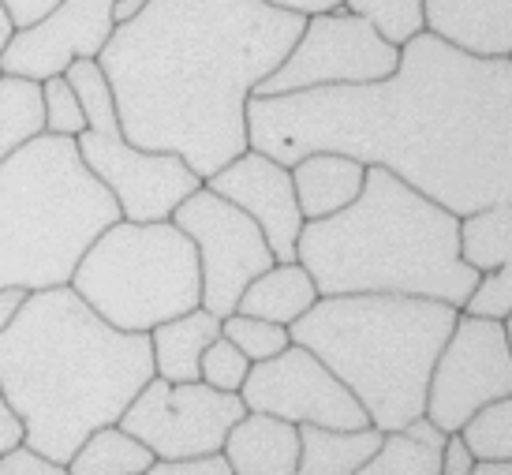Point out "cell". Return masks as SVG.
I'll list each match as a JSON object with an SVG mask.
<instances>
[{
	"mask_svg": "<svg viewBox=\"0 0 512 475\" xmlns=\"http://www.w3.org/2000/svg\"><path fill=\"white\" fill-rule=\"evenodd\" d=\"M247 139L281 165L337 150L382 165L456 217L512 202V60L419 30L374 83L247 101Z\"/></svg>",
	"mask_w": 512,
	"mask_h": 475,
	"instance_id": "6da1fadb",
	"label": "cell"
},
{
	"mask_svg": "<svg viewBox=\"0 0 512 475\" xmlns=\"http://www.w3.org/2000/svg\"><path fill=\"white\" fill-rule=\"evenodd\" d=\"M303 23L266 0H150L98 53L124 135L214 176L251 150L247 101Z\"/></svg>",
	"mask_w": 512,
	"mask_h": 475,
	"instance_id": "7a4b0ae2",
	"label": "cell"
},
{
	"mask_svg": "<svg viewBox=\"0 0 512 475\" xmlns=\"http://www.w3.org/2000/svg\"><path fill=\"white\" fill-rule=\"evenodd\" d=\"M154 375L150 333L116 330L72 285L27 292L0 330V393L23 423V442L64 468Z\"/></svg>",
	"mask_w": 512,
	"mask_h": 475,
	"instance_id": "3957f363",
	"label": "cell"
},
{
	"mask_svg": "<svg viewBox=\"0 0 512 475\" xmlns=\"http://www.w3.org/2000/svg\"><path fill=\"white\" fill-rule=\"evenodd\" d=\"M296 259L318 296L400 292L464 307L479 285L460 255V217L382 165H367L363 191L344 210L303 221Z\"/></svg>",
	"mask_w": 512,
	"mask_h": 475,
	"instance_id": "277c9868",
	"label": "cell"
},
{
	"mask_svg": "<svg viewBox=\"0 0 512 475\" xmlns=\"http://www.w3.org/2000/svg\"><path fill=\"white\" fill-rule=\"evenodd\" d=\"M460 307L400 292L318 296L288 333L356 393L378 431L427 412L430 371Z\"/></svg>",
	"mask_w": 512,
	"mask_h": 475,
	"instance_id": "5b68a950",
	"label": "cell"
},
{
	"mask_svg": "<svg viewBox=\"0 0 512 475\" xmlns=\"http://www.w3.org/2000/svg\"><path fill=\"white\" fill-rule=\"evenodd\" d=\"M120 217L68 135L42 131L0 165V288L68 285L90 240Z\"/></svg>",
	"mask_w": 512,
	"mask_h": 475,
	"instance_id": "8992f818",
	"label": "cell"
},
{
	"mask_svg": "<svg viewBox=\"0 0 512 475\" xmlns=\"http://www.w3.org/2000/svg\"><path fill=\"white\" fill-rule=\"evenodd\" d=\"M68 285L116 330L150 333L202 303L199 251L172 217H116L90 240Z\"/></svg>",
	"mask_w": 512,
	"mask_h": 475,
	"instance_id": "52a82bcc",
	"label": "cell"
},
{
	"mask_svg": "<svg viewBox=\"0 0 512 475\" xmlns=\"http://www.w3.org/2000/svg\"><path fill=\"white\" fill-rule=\"evenodd\" d=\"M68 83L79 90L86 109V124L75 135L79 158L105 188L113 191L120 217L128 221H161L172 217V210L202 188V176L187 165L180 154L169 150H143L135 146L120 128L109 79L98 60H75L68 68Z\"/></svg>",
	"mask_w": 512,
	"mask_h": 475,
	"instance_id": "ba28073f",
	"label": "cell"
},
{
	"mask_svg": "<svg viewBox=\"0 0 512 475\" xmlns=\"http://www.w3.org/2000/svg\"><path fill=\"white\" fill-rule=\"evenodd\" d=\"M400 45L389 42L367 15L352 8L307 15L296 45L285 60L255 87L258 98L296 94L311 87H344V83H374L397 68Z\"/></svg>",
	"mask_w": 512,
	"mask_h": 475,
	"instance_id": "9c48e42d",
	"label": "cell"
},
{
	"mask_svg": "<svg viewBox=\"0 0 512 475\" xmlns=\"http://www.w3.org/2000/svg\"><path fill=\"white\" fill-rule=\"evenodd\" d=\"M172 221L195 240L199 251L202 307L221 318L232 315L243 288L277 262L255 217L243 214L236 202H228L206 184L172 210Z\"/></svg>",
	"mask_w": 512,
	"mask_h": 475,
	"instance_id": "30bf717a",
	"label": "cell"
},
{
	"mask_svg": "<svg viewBox=\"0 0 512 475\" xmlns=\"http://www.w3.org/2000/svg\"><path fill=\"white\" fill-rule=\"evenodd\" d=\"M243 412L247 404L240 393L214 389L202 378L169 382L154 375L116 423L154 449L157 461H180V457L217 453Z\"/></svg>",
	"mask_w": 512,
	"mask_h": 475,
	"instance_id": "8fae6325",
	"label": "cell"
},
{
	"mask_svg": "<svg viewBox=\"0 0 512 475\" xmlns=\"http://www.w3.org/2000/svg\"><path fill=\"white\" fill-rule=\"evenodd\" d=\"M512 393V348L501 318L460 311L441 345L427 386V416L441 431H460L483 404Z\"/></svg>",
	"mask_w": 512,
	"mask_h": 475,
	"instance_id": "7c38bea8",
	"label": "cell"
},
{
	"mask_svg": "<svg viewBox=\"0 0 512 475\" xmlns=\"http://www.w3.org/2000/svg\"><path fill=\"white\" fill-rule=\"evenodd\" d=\"M240 397L251 412H270L288 423H318V427H367V408L356 393L314 356L311 348L292 345L270 360L251 363Z\"/></svg>",
	"mask_w": 512,
	"mask_h": 475,
	"instance_id": "4fadbf2b",
	"label": "cell"
},
{
	"mask_svg": "<svg viewBox=\"0 0 512 475\" xmlns=\"http://www.w3.org/2000/svg\"><path fill=\"white\" fill-rule=\"evenodd\" d=\"M113 4L116 0H57L38 23L15 30L0 53V72L42 83L49 75H64L75 60H98L116 30Z\"/></svg>",
	"mask_w": 512,
	"mask_h": 475,
	"instance_id": "5bb4252c",
	"label": "cell"
},
{
	"mask_svg": "<svg viewBox=\"0 0 512 475\" xmlns=\"http://www.w3.org/2000/svg\"><path fill=\"white\" fill-rule=\"evenodd\" d=\"M206 188L236 202L243 214L258 221V229L266 232L273 259L292 262L296 259V240L303 229V210L296 199V184H292V169L281 165L277 158L262 154V150H243L240 158L221 165L214 176L202 180Z\"/></svg>",
	"mask_w": 512,
	"mask_h": 475,
	"instance_id": "9a60e30c",
	"label": "cell"
},
{
	"mask_svg": "<svg viewBox=\"0 0 512 475\" xmlns=\"http://www.w3.org/2000/svg\"><path fill=\"white\" fill-rule=\"evenodd\" d=\"M423 27L475 57H509L512 0H423Z\"/></svg>",
	"mask_w": 512,
	"mask_h": 475,
	"instance_id": "2e32d148",
	"label": "cell"
},
{
	"mask_svg": "<svg viewBox=\"0 0 512 475\" xmlns=\"http://www.w3.org/2000/svg\"><path fill=\"white\" fill-rule=\"evenodd\" d=\"M221 453L232 464V475H296L299 423L247 408L225 434Z\"/></svg>",
	"mask_w": 512,
	"mask_h": 475,
	"instance_id": "e0dca14e",
	"label": "cell"
},
{
	"mask_svg": "<svg viewBox=\"0 0 512 475\" xmlns=\"http://www.w3.org/2000/svg\"><path fill=\"white\" fill-rule=\"evenodd\" d=\"M288 169H292L299 210L307 221L344 210L363 191V180H367V165L359 158L337 154V150H314Z\"/></svg>",
	"mask_w": 512,
	"mask_h": 475,
	"instance_id": "ac0fdd59",
	"label": "cell"
},
{
	"mask_svg": "<svg viewBox=\"0 0 512 475\" xmlns=\"http://www.w3.org/2000/svg\"><path fill=\"white\" fill-rule=\"evenodd\" d=\"M221 337V315L206 307H191L184 315L169 318L150 330V348H154V371L169 382H195L199 378L202 352L210 341Z\"/></svg>",
	"mask_w": 512,
	"mask_h": 475,
	"instance_id": "d6986e66",
	"label": "cell"
},
{
	"mask_svg": "<svg viewBox=\"0 0 512 475\" xmlns=\"http://www.w3.org/2000/svg\"><path fill=\"white\" fill-rule=\"evenodd\" d=\"M382 431L367 423L356 431L299 423V472L303 475H356L378 453Z\"/></svg>",
	"mask_w": 512,
	"mask_h": 475,
	"instance_id": "ffe728a7",
	"label": "cell"
},
{
	"mask_svg": "<svg viewBox=\"0 0 512 475\" xmlns=\"http://www.w3.org/2000/svg\"><path fill=\"white\" fill-rule=\"evenodd\" d=\"M314 300H318V285H314L311 270L299 259H292V262H273L270 270H262L251 285L243 288L236 311L292 326L299 315L311 311Z\"/></svg>",
	"mask_w": 512,
	"mask_h": 475,
	"instance_id": "44dd1931",
	"label": "cell"
},
{
	"mask_svg": "<svg viewBox=\"0 0 512 475\" xmlns=\"http://www.w3.org/2000/svg\"><path fill=\"white\" fill-rule=\"evenodd\" d=\"M445 438L449 431L423 412L397 431H382V446L363 464V475H441Z\"/></svg>",
	"mask_w": 512,
	"mask_h": 475,
	"instance_id": "7402d4cb",
	"label": "cell"
},
{
	"mask_svg": "<svg viewBox=\"0 0 512 475\" xmlns=\"http://www.w3.org/2000/svg\"><path fill=\"white\" fill-rule=\"evenodd\" d=\"M154 449L139 442L120 423H105L83 438V446L72 453L68 472L72 475H146L154 464Z\"/></svg>",
	"mask_w": 512,
	"mask_h": 475,
	"instance_id": "603a6c76",
	"label": "cell"
},
{
	"mask_svg": "<svg viewBox=\"0 0 512 475\" xmlns=\"http://www.w3.org/2000/svg\"><path fill=\"white\" fill-rule=\"evenodd\" d=\"M45 131L42 83L0 72V165Z\"/></svg>",
	"mask_w": 512,
	"mask_h": 475,
	"instance_id": "cb8c5ba5",
	"label": "cell"
},
{
	"mask_svg": "<svg viewBox=\"0 0 512 475\" xmlns=\"http://www.w3.org/2000/svg\"><path fill=\"white\" fill-rule=\"evenodd\" d=\"M460 255L479 274L512 262V202H490L460 217Z\"/></svg>",
	"mask_w": 512,
	"mask_h": 475,
	"instance_id": "d4e9b609",
	"label": "cell"
},
{
	"mask_svg": "<svg viewBox=\"0 0 512 475\" xmlns=\"http://www.w3.org/2000/svg\"><path fill=\"white\" fill-rule=\"evenodd\" d=\"M475 461H509L512 457V393L483 404L475 416L460 427Z\"/></svg>",
	"mask_w": 512,
	"mask_h": 475,
	"instance_id": "484cf974",
	"label": "cell"
},
{
	"mask_svg": "<svg viewBox=\"0 0 512 475\" xmlns=\"http://www.w3.org/2000/svg\"><path fill=\"white\" fill-rule=\"evenodd\" d=\"M221 333H225L232 345L240 348L251 363L270 360L277 352H285L292 345V333L281 322H270V318L258 315H243V311H232V315L221 318Z\"/></svg>",
	"mask_w": 512,
	"mask_h": 475,
	"instance_id": "4316f807",
	"label": "cell"
},
{
	"mask_svg": "<svg viewBox=\"0 0 512 475\" xmlns=\"http://www.w3.org/2000/svg\"><path fill=\"white\" fill-rule=\"evenodd\" d=\"M344 8L367 15L389 42L404 45L423 27V0H344Z\"/></svg>",
	"mask_w": 512,
	"mask_h": 475,
	"instance_id": "83f0119b",
	"label": "cell"
},
{
	"mask_svg": "<svg viewBox=\"0 0 512 475\" xmlns=\"http://www.w3.org/2000/svg\"><path fill=\"white\" fill-rule=\"evenodd\" d=\"M42 105H45V131H53V135L75 139L90 124L83 98L68 83V75H49V79H42Z\"/></svg>",
	"mask_w": 512,
	"mask_h": 475,
	"instance_id": "f1b7e54d",
	"label": "cell"
},
{
	"mask_svg": "<svg viewBox=\"0 0 512 475\" xmlns=\"http://www.w3.org/2000/svg\"><path fill=\"white\" fill-rule=\"evenodd\" d=\"M251 371V360L243 356L240 348L228 341L225 333L206 345L202 352V363H199V378L202 382H210L214 389H225V393H240L243 378Z\"/></svg>",
	"mask_w": 512,
	"mask_h": 475,
	"instance_id": "f546056e",
	"label": "cell"
},
{
	"mask_svg": "<svg viewBox=\"0 0 512 475\" xmlns=\"http://www.w3.org/2000/svg\"><path fill=\"white\" fill-rule=\"evenodd\" d=\"M468 315H483V318H505L512 315V262L498 266V270H486L479 274V285L468 296V303L460 307Z\"/></svg>",
	"mask_w": 512,
	"mask_h": 475,
	"instance_id": "4dcf8cb0",
	"label": "cell"
},
{
	"mask_svg": "<svg viewBox=\"0 0 512 475\" xmlns=\"http://www.w3.org/2000/svg\"><path fill=\"white\" fill-rule=\"evenodd\" d=\"M60 472H68V468L49 461L30 442H15L12 449L0 453V475H60Z\"/></svg>",
	"mask_w": 512,
	"mask_h": 475,
	"instance_id": "1f68e13d",
	"label": "cell"
},
{
	"mask_svg": "<svg viewBox=\"0 0 512 475\" xmlns=\"http://www.w3.org/2000/svg\"><path fill=\"white\" fill-rule=\"evenodd\" d=\"M154 475H232L228 457L217 453H199V457H180V461H154L150 464Z\"/></svg>",
	"mask_w": 512,
	"mask_h": 475,
	"instance_id": "d6a6232c",
	"label": "cell"
},
{
	"mask_svg": "<svg viewBox=\"0 0 512 475\" xmlns=\"http://www.w3.org/2000/svg\"><path fill=\"white\" fill-rule=\"evenodd\" d=\"M471 468H475V453L468 449L464 434L449 431L445 449H441V475H471Z\"/></svg>",
	"mask_w": 512,
	"mask_h": 475,
	"instance_id": "836d02e7",
	"label": "cell"
},
{
	"mask_svg": "<svg viewBox=\"0 0 512 475\" xmlns=\"http://www.w3.org/2000/svg\"><path fill=\"white\" fill-rule=\"evenodd\" d=\"M8 4V12H12L15 27H30V23H38L57 0H4Z\"/></svg>",
	"mask_w": 512,
	"mask_h": 475,
	"instance_id": "e575fe53",
	"label": "cell"
},
{
	"mask_svg": "<svg viewBox=\"0 0 512 475\" xmlns=\"http://www.w3.org/2000/svg\"><path fill=\"white\" fill-rule=\"evenodd\" d=\"M15 442H23V423H19V416L12 412V404L4 401V393H0V453L12 449Z\"/></svg>",
	"mask_w": 512,
	"mask_h": 475,
	"instance_id": "d590c367",
	"label": "cell"
},
{
	"mask_svg": "<svg viewBox=\"0 0 512 475\" xmlns=\"http://www.w3.org/2000/svg\"><path fill=\"white\" fill-rule=\"evenodd\" d=\"M273 8H285V12H296V15H318V12H333V8H341L344 0H266Z\"/></svg>",
	"mask_w": 512,
	"mask_h": 475,
	"instance_id": "8d00e7d4",
	"label": "cell"
},
{
	"mask_svg": "<svg viewBox=\"0 0 512 475\" xmlns=\"http://www.w3.org/2000/svg\"><path fill=\"white\" fill-rule=\"evenodd\" d=\"M23 300H27V292H23V288H0V330L12 322L15 311L23 307Z\"/></svg>",
	"mask_w": 512,
	"mask_h": 475,
	"instance_id": "74e56055",
	"label": "cell"
},
{
	"mask_svg": "<svg viewBox=\"0 0 512 475\" xmlns=\"http://www.w3.org/2000/svg\"><path fill=\"white\" fill-rule=\"evenodd\" d=\"M146 4H150V0H116V4H113V23H116V27H120V23H131L135 15L143 12Z\"/></svg>",
	"mask_w": 512,
	"mask_h": 475,
	"instance_id": "f35d334b",
	"label": "cell"
},
{
	"mask_svg": "<svg viewBox=\"0 0 512 475\" xmlns=\"http://www.w3.org/2000/svg\"><path fill=\"white\" fill-rule=\"evenodd\" d=\"M15 19H12V12H8V4L0 0V53L8 49V42H12V34H15Z\"/></svg>",
	"mask_w": 512,
	"mask_h": 475,
	"instance_id": "ab89813d",
	"label": "cell"
},
{
	"mask_svg": "<svg viewBox=\"0 0 512 475\" xmlns=\"http://www.w3.org/2000/svg\"><path fill=\"white\" fill-rule=\"evenodd\" d=\"M471 472L475 475H512V457L509 461H475Z\"/></svg>",
	"mask_w": 512,
	"mask_h": 475,
	"instance_id": "60d3db41",
	"label": "cell"
},
{
	"mask_svg": "<svg viewBox=\"0 0 512 475\" xmlns=\"http://www.w3.org/2000/svg\"><path fill=\"white\" fill-rule=\"evenodd\" d=\"M501 322H505V337H509V348H512V315H505Z\"/></svg>",
	"mask_w": 512,
	"mask_h": 475,
	"instance_id": "b9f144b4",
	"label": "cell"
},
{
	"mask_svg": "<svg viewBox=\"0 0 512 475\" xmlns=\"http://www.w3.org/2000/svg\"><path fill=\"white\" fill-rule=\"evenodd\" d=\"M509 60H512V53H509Z\"/></svg>",
	"mask_w": 512,
	"mask_h": 475,
	"instance_id": "7bdbcfd3",
	"label": "cell"
}]
</instances>
